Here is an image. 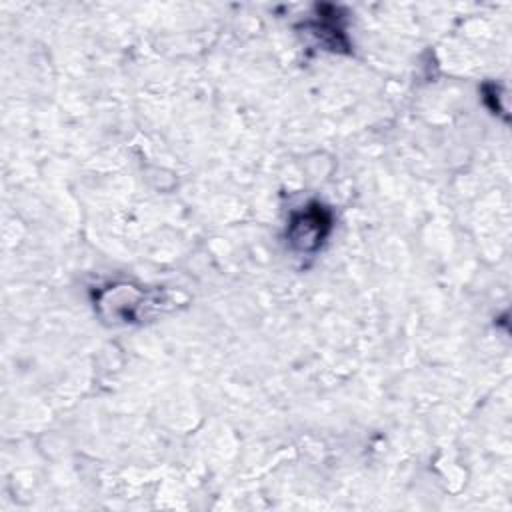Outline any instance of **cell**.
<instances>
[{
	"label": "cell",
	"mask_w": 512,
	"mask_h": 512,
	"mask_svg": "<svg viewBox=\"0 0 512 512\" xmlns=\"http://www.w3.org/2000/svg\"><path fill=\"white\" fill-rule=\"evenodd\" d=\"M170 304L160 290H144L130 284H114L98 292L96 306L104 318L114 322H138L150 312Z\"/></svg>",
	"instance_id": "cell-1"
},
{
	"label": "cell",
	"mask_w": 512,
	"mask_h": 512,
	"mask_svg": "<svg viewBox=\"0 0 512 512\" xmlns=\"http://www.w3.org/2000/svg\"><path fill=\"white\" fill-rule=\"evenodd\" d=\"M332 230V212L320 204L310 202L300 210L292 212L288 222V242L300 254L316 252Z\"/></svg>",
	"instance_id": "cell-2"
}]
</instances>
